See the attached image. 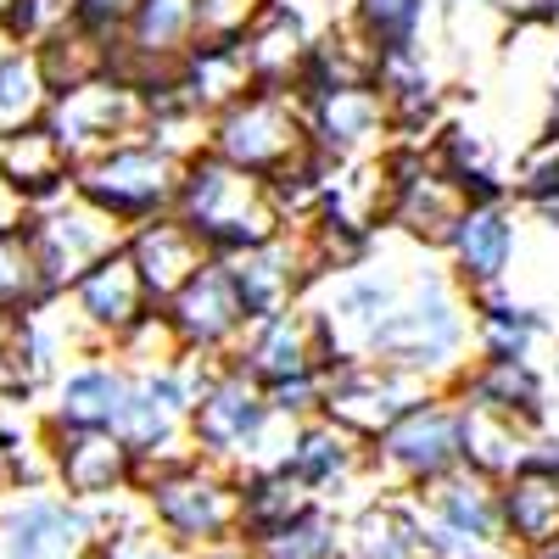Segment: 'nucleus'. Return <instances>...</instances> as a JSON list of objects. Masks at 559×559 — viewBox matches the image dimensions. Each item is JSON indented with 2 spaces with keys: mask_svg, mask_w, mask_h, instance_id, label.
<instances>
[{
  "mask_svg": "<svg viewBox=\"0 0 559 559\" xmlns=\"http://www.w3.org/2000/svg\"><path fill=\"white\" fill-rule=\"evenodd\" d=\"M376 358L403 376L431 381L437 392H453L459 369L471 364V302L448 280V269H419L408 280V297L386 319Z\"/></svg>",
  "mask_w": 559,
  "mask_h": 559,
  "instance_id": "obj_1",
  "label": "nucleus"
},
{
  "mask_svg": "<svg viewBox=\"0 0 559 559\" xmlns=\"http://www.w3.org/2000/svg\"><path fill=\"white\" fill-rule=\"evenodd\" d=\"M174 213L213 258H241L252 247H269V241L286 236V213H280L274 185L218 163L213 152L185 168Z\"/></svg>",
  "mask_w": 559,
  "mask_h": 559,
  "instance_id": "obj_2",
  "label": "nucleus"
},
{
  "mask_svg": "<svg viewBox=\"0 0 559 559\" xmlns=\"http://www.w3.org/2000/svg\"><path fill=\"white\" fill-rule=\"evenodd\" d=\"M146 521L174 537L185 554H202L218 543H241V476L207 459H179L134 481Z\"/></svg>",
  "mask_w": 559,
  "mask_h": 559,
  "instance_id": "obj_3",
  "label": "nucleus"
},
{
  "mask_svg": "<svg viewBox=\"0 0 559 559\" xmlns=\"http://www.w3.org/2000/svg\"><path fill=\"white\" fill-rule=\"evenodd\" d=\"M207 152L229 168H241V174L269 179V185L297 179L319 157L313 140H308L302 102L274 96V90H252V96H241L236 107H224L213 118V146Z\"/></svg>",
  "mask_w": 559,
  "mask_h": 559,
  "instance_id": "obj_4",
  "label": "nucleus"
},
{
  "mask_svg": "<svg viewBox=\"0 0 559 559\" xmlns=\"http://www.w3.org/2000/svg\"><path fill=\"white\" fill-rule=\"evenodd\" d=\"M179 185L185 168L174 157H163L146 140H129L118 152H102L73 168V197H84L90 207H102L112 224L134 229L146 218H163L179 207Z\"/></svg>",
  "mask_w": 559,
  "mask_h": 559,
  "instance_id": "obj_5",
  "label": "nucleus"
},
{
  "mask_svg": "<svg viewBox=\"0 0 559 559\" xmlns=\"http://www.w3.org/2000/svg\"><path fill=\"white\" fill-rule=\"evenodd\" d=\"M414 521H419V543L426 559H476V554H498L503 548V509H498V481L459 471L408 492Z\"/></svg>",
  "mask_w": 559,
  "mask_h": 559,
  "instance_id": "obj_6",
  "label": "nucleus"
},
{
  "mask_svg": "<svg viewBox=\"0 0 559 559\" xmlns=\"http://www.w3.org/2000/svg\"><path fill=\"white\" fill-rule=\"evenodd\" d=\"M453 471H459V408L448 392L408 408L392 431H381L369 442V481L381 492L408 498V492L431 487Z\"/></svg>",
  "mask_w": 559,
  "mask_h": 559,
  "instance_id": "obj_7",
  "label": "nucleus"
},
{
  "mask_svg": "<svg viewBox=\"0 0 559 559\" xmlns=\"http://www.w3.org/2000/svg\"><path fill=\"white\" fill-rule=\"evenodd\" d=\"M23 236H28L34 258H39V274H45V286H51V297H68L102 258H112L123 247L129 229L68 191V197L45 202V207H28Z\"/></svg>",
  "mask_w": 559,
  "mask_h": 559,
  "instance_id": "obj_8",
  "label": "nucleus"
},
{
  "mask_svg": "<svg viewBox=\"0 0 559 559\" xmlns=\"http://www.w3.org/2000/svg\"><path fill=\"white\" fill-rule=\"evenodd\" d=\"M45 129L62 140V152L79 168V163L102 157V152H118V146H129V140L146 134V96H140L134 84L112 79V73L90 79V84H73V90H62V96L51 102Z\"/></svg>",
  "mask_w": 559,
  "mask_h": 559,
  "instance_id": "obj_9",
  "label": "nucleus"
},
{
  "mask_svg": "<svg viewBox=\"0 0 559 559\" xmlns=\"http://www.w3.org/2000/svg\"><path fill=\"white\" fill-rule=\"evenodd\" d=\"M269 397L258 381H247L236 364H218L213 381L197 392L191 403V453L207 464H224V471H247L258 437L269 431Z\"/></svg>",
  "mask_w": 559,
  "mask_h": 559,
  "instance_id": "obj_10",
  "label": "nucleus"
},
{
  "mask_svg": "<svg viewBox=\"0 0 559 559\" xmlns=\"http://www.w3.org/2000/svg\"><path fill=\"white\" fill-rule=\"evenodd\" d=\"M426 397H437L431 381L403 376V369L381 364V358H364V364H336L324 369V419L342 426L358 442H376L381 431H392L408 408H419Z\"/></svg>",
  "mask_w": 559,
  "mask_h": 559,
  "instance_id": "obj_11",
  "label": "nucleus"
},
{
  "mask_svg": "<svg viewBox=\"0 0 559 559\" xmlns=\"http://www.w3.org/2000/svg\"><path fill=\"white\" fill-rule=\"evenodd\" d=\"M386 163H392V218H386V229H397L403 241L426 247V252H448L464 207H471V197H464L459 185L437 168L431 146L426 152L392 146Z\"/></svg>",
  "mask_w": 559,
  "mask_h": 559,
  "instance_id": "obj_12",
  "label": "nucleus"
},
{
  "mask_svg": "<svg viewBox=\"0 0 559 559\" xmlns=\"http://www.w3.org/2000/svg\"><path fill=\"white\" fill-rule=\"evenodd\" d=\"M229 364L241 369L247 381H258L263 392L274 386H292V381H319L331 369V347H324V331L313 308H292V313H274V319H252L247 336L236 342Z\"/></svg>",
  "mask_w": 559,
  "mask_h": 559,
  "instance_id": "obj_13",
  "label": "nucleus"
},
{
  "mask_svg": "<svg viewBox=\"0 0 559 559\" xmlns=\"http://www.w3.org/2000/svg\"><path fill=\"white\" fill-rule=\"evenodd\" d=\"M302 118L308 140L324 163H364V157H386L392 140V112L381 102L376 84H353V90H308Z\"/></svg>",
  "mask_w": 559,
  "mask_h": 559,
  "instance_id": "obj_14",
  "label": "nucleus"
},
{
  "mask_svg": "<svg viewBox=\"0 0 559 559\" xmlns=\"http://www.w3.org/2000/svg\"><path fill=\"white\" fill-rule=\"evenodd\" d=\"M157 313L168 319V331H174L185 358H213V364H229V353H236V342L252 324L224 258H213L191 286H185L174 302H163Z\"/></svg>",
  "mask_w": 559,
  "mask_h": 559,
  "instance_id": "obj_15",
  "label": "nucleus"
},
{
  "mask_svg": "<svg viewBox=\"0 0 559 559\" xmlns=\"http://www.w3.org/2000/svg\"><path fill=\"white\" fill-rule=\"evenodd\" d=\"M45 453H51V492L73 509L107 503L134 492L140 464L118 442V431H51L45 426Z\"/></svg>",
  "mask_w": 559,
  "mask_h": 559,
  "instance_id": "obj_16",
  "label": "nucleus"
},
{
  "mask_svg": "<svg viewBox=\"0 0 559 559\" xmlns=\"http://www.w3.org/2000/svg\"><path fill=\"white\" fill-rule=\"evenodd\" d=\"M229 263V280L241 292V308L247 319H274V313H292L302 308L313 292H319V269L308 258V241L297 229H286L280 241L269 247H252L241 258H224Z\"/></svg>",
  "mask_w": 559,
  "mask_h": 559,
  "instance_id": "obj_17",
  "label": "nucleus"
},
{
  "mask_svg": "<svg viewBox=\"0 0 559 559\" xmlns=\"http://www.w3.org/2000/svg\"><path fill=\"white\" fill-rule=\"evenodd\" d=\"M84 554L90 532L68 498H57L51 487L0 492V559H84Z\"/></svg>",
  "mask_w": 559,
  "mask_h": 559,
  "instance_id": "obj_18",
  "label": "nucleus"
},
{
  "mask_svg": "<svg viewBox=\"0 0 559 559\" xmlns=\"http://www.w3.org/2000/svg\"><path fill=\"white\" fill-rule=\"evenodd\" d=\"M68 308H73L79 331L90 336V347H96V353H112L140 319H152V313H157L123 247H118L112 258H102L96 269L79 280V286L68 292Z\"/></svg>",
  "mask_w": 559,
  "mask_h": 559,
  "instance_id": "obj_19",
  "label": "nucleus"
},
{
  "mask_svg": "<svg viewBox=\"0 0 559 559\" xmlns=\"http://www.w3.org/2000/svg\"><path fill=\"white\" fill-rule=\"evenodd\" d=\"M442 258H448V280H453L464 297L498 292L509 263H515V202H509V197L471 202Z\"/></svg>",
  "mask_w": 559,
  "mask_h": 559,
  "instance_id": "obj_20",
  "label": "nucleus"
},
{
  "mask_svg": "<svg viewBox=\"0 0 559 559\" xmlns=\"http://www.w3.org/2000/svg\"><path fill=\"white\" fill-rule=\"evenodd\" d=\"M45 397L51 403H39V419L51 431H112L123 403H129V376L102 353V358H84V364L62 369L45 386Z\"/></svg>",
  "mask_w": 559,
  "mask_h": 559,
  "instance_id": "obj_21",
  "label": "nucleus"
},
{
  "mask_svg": "<svg viewBox=\"0 0 559 559\" xmlns=\"http://www.w3.org/2000/svg\"><path fill=\"white\" fill-rule=\"evenodd\" d=\"M123 252H129V263H134V274H140V286H146L152 308L174 302V297L213 263V252L179 224V213H163V218L134 224L129 236H123Z\"/></svg>",
  "mask_w": 559,
  "mask_h": 559,
  "instance_id": "obj_22",
  "label": "nucleus"
},
{
  "mask_svg": "<svg viewBox=\"0 0 559 559\" xmlns=\"http://www.w3.org/2000/svg\"><path fill=\"white\" fill-rule=\"evenodd\" d=\"M286 471L324 503L336 509V498L358 481H369V442L347 437L342 426H331V419H302V426L292 431V448H286Z\"/></svg>",
  "mask_w": 559,
  "mask_h": 559,
  "instance_id": "obj_23",
  "label": "nucleus"
},
{
  "mask_svg": "<svg viewBox=\"0 0 559 559\" xmlns=\"http://www.w3.org/2000/svg\"><path fill=\"white\" fill-rule=\"evenodd\" d=\"M241 57L258 90H274V96H297L308 79V57H313V23L297 0H274V7L258 17V28L241 39Z\"/></svg>",
  "mask_w": 559,
  "mask_h": 559,
  "instance_id": "obj_24",
  "label": "nucleus"
},
{
  "mask_svg": "<svg viewBox=\"0 0 559 559\" xmlns=\"http://www.w3.org/2000/svg\"><path fill=\"white\" fill-rule=\"evenodd\" d=\"M459 403H476V408H492V414H509L532 431H548V381L537 364H487V358H471L459 369L453 392Z\"/></svg>",
  "mask_w": 559,
  "mask_h": 559,
  "instance_id": "obj_25",
  "label": "nucleus"
},
{
  "mask_svg": "<svg viewBox=\"0 0 559 559\" xmlns=\"http://www.w3.org/2000/svg\"><path fill=\"white\" fill-rule=\"evenodd\" d=\"M498 509H503V548L509 554H543L559 543V476L543 464H526L509 481H498Z\"/></svg>",
  "mask_w": 559,
  "mask_h": 559,
  "instance_id": "obj_26",
  "label": "nucleus"
},
{
  "mask_svg": "<svg viewBox=\"0 0 559 559\" xmlns=\"http://www.w3.org/2000/svg\"><path fill=\"white\" fill-rule=\"evenodd\" d=\"M459 464L476 471L487 481H509L515 471L532 464V448H537V431L521 426L509 414H492V408H476V403H459Z\"/></svg>",
  "mask_w": 559,
  "mask_h": 559,
  "instance_id": "obj_27",
  "label": "nucleus"
},
{
  "mask_svg": "<svg viewBox=\"0 0 559 559\" xmlns=\"http://www.w3.org/2000/svg\"><path fill=\"white\" fill-rule=\"evenodd\" d=\"M0 179H7L12 197H23V207H45V202L73 191V157L62 152V140L39 123V129L0 140Z\"/></svg>",
  "mask_w": 559,
  "mask_h": 559,
  "instance_id": "obj_28",
  "label": "nucleus"
},
{
  "mask_svg": "<svg viewBox=\"0 0 559 559\" xmlns=\"http://www.w3.org/2000/svg\"><path fill=\"white\" fill-rule=\"evenodd\" d=\"M342 559H426L414 503L397 492L364 498L353 515H342Z\"/></svg>",
  "mask_w": 559,
  "mask_h": 559,
  "instance_id": "obj_29",
  "label": "nucleus"
},
{
  "mask_svg": "<svg viewBox=\"0 0 559 559\" xmlns=\"http://www.w3.org/2000/svg\"><path fill=\"white\" fill-rule=\"evenodd\" d=\"M308 509H319V498L286 471V464H274V471H247L241 476V543L302 521Z\"/></svg>",
  "mask_w": 559,
  "mask_h": 559,
  "instance_id": "obj_30",
  "label": "nucleus"
},
{
  "mask_svg": "<svg viewBox=\"0 0 559 559\" xmlns=\"http://www.w3.org/2000/svg\"><path fill=\"white\" fill-rule=\"evenodd\" d=\"M179 102H191L202 118H218L224 107H236L241 96H252V73H247V57H241V45L236 51H191L179 62Z\"/></svg>",
  "mask_w": 559,
  "mask_h": 559,
  "instance_id": "obj_31",
  "label": "nucleus"
},
{
  "mask_svg": "<svg viewBox=\"0 0 559 559\" xmlns=\"http://www.w3.org/2000/svg\"><path fill=\"white\" fill-rule=\"evenodd\" d=\"M57 90L45 84L39 73V57L23 51V45H12L7 57H0V140H12L23 129H39L45 112H51Z\"/></svg>",
  "mask_w": 559,
  "mask_h": 559,
  "instance_id": "obj_32",
  "label": "nucleus"
},
{
  "mask_svg": "<svg viewBox=\"0 0 559 559\" xmlns=\"http://www.w3.org/2000/svg\"><path fill=\"white\" fill-rule=\"evenodd\" d=\"M247 548H252V559H342V515L319 503L302 521L280 526L269 537H252Z\"/></svg>",
  "mask_w": 559,
  "mask_h": 559,
  "instance_id": "obj_33",
  "label": "nucleus"
},
{
  "mask_svg": "<svg viewBox=\"0 0 559 559\" xmlns=\"http://www.w3.org/2000/svg\"><path fill=\"white\" fill-rule=\"evenodd\" d=\"M347 17L376 39V51H403V45H426L431 0H347Z\"/></svg>",
  "mask_w": 559,
  "mask_h": 559,
  "instance_id": "obj_34",
  "label": "nucleus"
},
{
  "mask_svg": "<svg viewBox=\"0 0 559 559\" xmlns=\"http://www.w3.org/2000/svg\"><path fill=\"white\" fill-rule=\"evenodd\" d=\"M39 302H51V286H45V274H39V258H34L28 236L17 229V236L0 241V319L17 324V319L34 313Z\"/></svg>",
  "mask_w": 559,
  "mask_h": 559,
  "instance_id": "obj_35",
  "label": "nucleus"
},
{
  "mask_svg": "<svg viewBox=\"0 0 559 559\" xmlns=\"http://www.w3.org/2000/svg\"><path fill=\"white\" fill-rule=\"evenodd\" d=\"M509 197L515 202H554L559 197V129H537L509 163Z\"/></svg>",
  "mask_w": 559,
  "mask_h": 559,
  "instance_id": "obj_36",
  "label": "nucleus"
},
{
  "mask_svg": "<svg viewBox=\"0 0 559 559\" xmlns=\"http://www.w3.org/2000/svg\"><path fill=\"white\" fill-rule=\"evenodd\" d=\"M269 7L274 0H197V45L191 51H236Z\"/></svg>",
  "mask_w": 559,
  "mask_h": 559,
  "instance_id": "obj_37",
  "label": "nucleus"
},
{
  "mask_svg": "<svg viewBox=\"0 0 559 559\" xmlns=\"http://www.w3.org/2000/svg\"><path fill=\"white\" fill-rule=\"evenodd\" d=\"M79 17V0H17L12 7V23H7V39L23 45V51H39L45 39H57L68 34Z\"/></svg>",
  "mask_w": 559,
  "mask_h": 559,
  "instance_id": "obj_38",
  "label": "nucleus"
},
{
  "mask_svg": "<svg viewBox=\"0 0 559 559\" xmlns=\"http://www.w3.org/2000/svg\"><path fill=\"white\" fill-rule=\"evenodd\" d=\"M90 554H96V559H191L174 537H163L152 521H140V526H129V532H118V537L96 543Z\"/></svg>",
  "mask_w": 559,
  "mask_h": 559,
  "instance_id": "obj_39",
  "label": "nucleus"
},
{
  "mask_svg": "<svg viewBox=\"0 0 559 559\" xmlns=\"http://www.w3.org/2000/svg\"><path fill=\"white\" fill-rule=\"evenodd\" d=\"M559 0H492V12L503 28H554Z\"/></svg>",
  "mask_w": 559,
  "mask_h": 559,
  "instance_id": "obj_40",
  "label": "nucleus"
},
{
  "mask_svg": "<svg viewBox=\"0 0 559 559\" xmlns=\"http://www.w3.org/2000/svg\"><path fill=\"white\" fill-rule=\"evenodd\" d=\"M140 7V0H79V17L90 23V28H107V34H118L123 23H129V12Z\"/></svg>",
  "mask_w": 559,
  "mask_h": 559,
  "instance_id": "obj_41",
  "label": "nucleus"
},
{
  "mask_svg": "<svg viewBox=\"0 0 559 559\" xmlns=\"http://www.w3.org/2000/svg\"><path fill=\"white\" fill-rule=\"evenodd\" d=\"M23 224H28V207H23V197H12V191H7V179H0V241H7V236H17Z\"/></svg>",
  "mask_w": 559,
  "mask_h": 559,
  "instance_id": "obj_42",
  "label": "nucleus"
},
{
  "mask_svg": "<svg viewBox=\"0 0 559 559\" xmlns=\"http://www.w3.org/2000/svg\"><path fill=\"white\" fill-rule=\"evenodd\" d=\"M532 464H543V471H554V476H559V431H554V426H548V431H537Z\"/></svg>",
  "mask_w": 559,
  "mask_h": 559,
  "instance_id": "obj_43",
  "label": "nucleus"
},
{
  "mask_svg": "<svg viewBox=\"0 0 559 559\" xmlns=\"http://www.w3.org/2000/svg\"><path fill=\"white\" fill-rule=\"evenodd\" d=\"M191 559H252V548H247V543H218V548H202V554H191Z\"/></svg>",
  "mask_w": 559,
  "mask_h": 559,
  "instance_id": "obj_44",
  "label": "nucleus"
},
{
  "mask_svg": "<svg viewBox=\"0 0 559 559\" xmlns=\"http://www.w3.org/2000/svg\"><path fill=\"white\" fill-rule=\"evenodd\" d=\"M532 213H537L548 229H559V197H554V202H532Z\"/></svg>",
  "mask_w": 559,
  "mask_h": 559,
  "instance_id": "obj_45",
  "label": "nucleus"
},
{
  "mask_svg": "<svg viewBox=\"0 0 559 559\" xmlns=\"http://www.w3.org/2000/svg\"><path fill=\"white\" fill-rule=\"evenodd\" d=\"M481 7H492V0H442V12H481Z\"/></svg>",
  "mask_w": 559,
  "mask_h": 559,
  "instance_id": "obj_46",
  "label": "nucleus"
},
{
  "mask_svg": "<svg viewBox=\"0 0 559 559\" xmlns=\"http://www.w3.org/2000/svg\"><path fill=\"white\" fill-rule=\"evenodd\" d=\"M12 7H17V0H0V28H7V23H12Z\"/></svg>",
  "mask_w": 559,
  "mask_h": 559,
  "instance_id": "obj_47",
  "label": "nucleus"
},
{
  "mask_svg": "<svg viewBox=\"0 0 559 559\" xmlns=\"http://www.w3.org/2000/svg\"><path fill=\"white\" fill-rule=\"evenodd\" d=\"M476 559H521V554H509V548H498V554H476Z\"/></svg>",
  "mask_w": 559,
  "mask_h": 559,
  "instance_id": "obj_48",
  "label": "nucleus"
},
{
  "mask_svg": "<svg viewBox=\"0 0 559 559\" xmlns=\"http://www.w3.org/2000/svg\"><path fill=\"white\" fill-rule=\"evenodd\" d=\"M532 559H559V543H554V548H543V554H532Z\"/></svg>",
  "mask_w": 559,
  "mask_h": 559,
  "instance_id": "obj_49",
  "label": "nucleus"
},
{
  "mask_svg": "<svg viewBox=\"0 0 559 559\" xmlns=\"http://www.w3.org/2000/svg\"><path fill=\"white\" fill-rule=\"evenodd\" d=\"M554 381H559V336H554Z\"/></svg>",
  "mask_w": 559,
  "mask_h": 559,
  "instance_id": "obj_50",
  "label": "nucleus"
},
{
  "mask_svg": "<svg viewBox=\"0 0 559 559\" xmlns=\"http://www.w3.org/2000/svg\"><path fill=\"white\" fill-rule=\"evenodd\" d=\"M554 84H559V45H554Z\"/></svg>",
  "mask_w": 559,
  "mask_h": 559,
  "instance_id": "obj_51",
  "label": "nucleus"
},
{
  "mask_svg": "<svg viewBox=\"0 0 559 559\" xmlns=\"http://www.w3.org/2000/svg\"><path fill=\"white\" fill-rule=\"evenodd\" d=\"M554 28H559V7H554Z\"/></svg>",
  "mask_w": 559,
  "mask_h": 559,
  "instance_id": "obj_52",
  "label": "nucleus"
},
{
  "mask_svg": "<svg viewBox=\"0 0 559 559\" xmlns=\"http://www.w3.org/2000/svg\"><path fill=\"white\" fill-rule=\"evenodd\" d=\"M0 336H7V319H0Z\"/></svg>",
  "mask_w": 559,
  "mask_h": 559,
  "instance_id": "obj_53",
  "label": "nucleus"
},
{
  "mask_svg": "<svg viewBox=\"0 0 559 559\" xmlns=\"http://www.w3.org/2000/svg\"><path fill=\"white\" fill-rule=\"evenodd\" d=\"M84 559H96V554H84Z\"/></svg>",
  "mask_w": 559,
  "mask_h": 559,
  "instance_id": "obj_54",
  "label": "nucleus"
}]
</instances>
